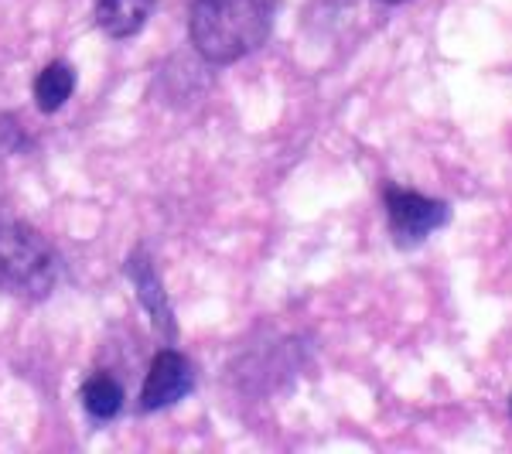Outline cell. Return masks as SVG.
<instances>
[{
	"label": "cell",
	"mask_w": 512,
	"mask_h": 454,
	"mask_svg": "<svg viewBox=\"0 0 512 454\" xmlns=\"http://www.w3.org/2000/svg\"><path fill=\"white\" fill-rule=\"evenodd\" d=\"M383 4H403V0H383Z\"/></svg>",
	"instance_id": "9c48e42d"
},
{
	"label": "cell",
	"mask_w": 512,
	"mask_h": 454,
	"mask_svg": "<svg viewBox=\"0 0 512 454\" xmlns=\"http://www.w3.org/2000/svg\"><path fill=\"white\" fill-rule=\"evenodd\" d=\"M158 0H96V24L113 41H127L144 31Z\"/></svg>",
	"instance_id": "8992f818"
},
{
	"label": "cell",
	"mask_w": 512,
	"mask_h": 454,
	"mask_svg": "<svg viewBox=\"0 0 512 454\" xmlns=\"http://www.w3.org/2000/svg\"><path fill=\"white\" fill-rule=\"evenodd\" d=\"M277 0H195L188 38L209 65H233L267 45Z\"/></svg>",
	"instance_id": "6da1fadb"
},
{
	"label": "cell",
	"mask_w": 512,
	"mask_h": 454,
	"mask_svg": "<svg viewBox=\"0 0 512 454\" xmlns=\"http://www.w3.org/2000/svg\"><path fill=\"white\" fill-rule=\"evenodd\" d=\"M82 407L93 420H113L123 410V386L106 373L89 376L82 383Z\"/></svg>",
	"instance_id": "ba28073f"
},
{
	"label": "cell",
	"mask_w": 512,
	"mask_h": 454,
	"mask_svg": "<svg viewBox=\"0 0 512 454\" xmlns=\"http://www.w3.org/2000/svg\"><path fill=\"white\" fill-rule=\"evenodd\" d=\"M509 417H512V396H509Z\"/></svg>",
	"instance_id": "30bf717a"
},
{
	"label": "cell",
	"mask_w": 512,
	"mask_h": 454,
	"mask_svg": "<svg viewBox=\"0 0 512 454\" xmlns=\"http://www.w3.org/2000/svg\"><path fill=\"white\" fill-rule=\"evenodd\" d=\"M127 277H130V284H134V294H137L140 308H144L147 315H151L154 332L164 335L171 342V338H175V332H178L175 311H171V301H168V294H164V284H161L158 270H154V260L147 257L144 250L130 253Z\"/></svg>",
	"instance_id": "5b68a950"
},
{
	"label": "cell",
	"mask_w": 512,
	"mask_h": 454,
	"mask_svg": "<svg viewBox=\"0 0 512 454\" xmlns=\"http://www.w3.org/2000/svg\"><path fill=\"white\" fill-rule=\"evenodd\" d=\"M76 93V72L69 62H48L35 79V106L41 113H59Z\"/></svg>",
	"instance_id": "52a82bcc"
},
{
	"label": "cell",
	"mask_w": 512,
	"mask_h": 454,
	"mask_svg": "<svg viewBox=\"0 0 512 454\" xmlns=\"http://www.w3.org/2000/svg\"><path fill=\"white\" fill-rule=\"evenodd\" d=\"M59 284V253L38 229L24 222H0V291L41 301Z\"/></svg>",
	"instance_id": "7a4b0ae2"
},
{
	"label": "cell",
	"mask_w": 512,
	"mask_h": 454,
	"mask_svg": "<svg viewBox=\"0 0 512 454\" xmlns=\"http://www.w3.org/2000/svg\"><path fill=\"white\" fill-rule=\"evenodd\" d=\"M195 390V366L178 349H161L147 369L144 390H140V410L154 414V410L175 407Z\"/></svg>",
	"instance_id": "277c9868"
},
{
	"label": "cell",
	"mask_w": 512,
	"mask_h": 454,
	"mask_svg": "<svg viewBox=\"0 0 512 454\" xmlns=\"http://www.w3.org/2000/svg\"><path fill=\"white\" fill-rule=\"evenodd\" d=\"M386 202V222H390V236L396 246L410 250V246H420L434 229H441L444 222L451 219V205L441 202V198H427L420 192H410V188H396L390 185L383 192Z\"/></svg>",
	"instance_id": "3957f363"
}]
</instances>
